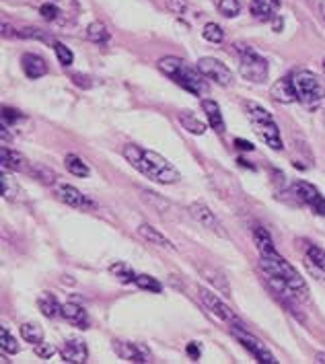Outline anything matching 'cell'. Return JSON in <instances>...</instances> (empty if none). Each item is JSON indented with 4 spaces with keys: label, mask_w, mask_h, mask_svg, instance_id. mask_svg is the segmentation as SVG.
<instances>
[{
    "label": "cell",
    "mask_w": 325,
    "mask_h": 364,
    "mask_svg": "<svg viewBox=\"0 0 325 364\" xmlns=\"http://www.w3.org/2000/svg\"><path fill=\"white\" fill-rule=\"evenodd\" d=\"M124 156L136 171H140L151 181L163 183V186H173V183H177L181 179L179 171L173 167L171 163L165 156L154 153V151H146V149H142L138 144H126L124 146Z\"/></svg>",
    "instance_id": "obj_1"
},
{
    "label": "cell",
    "mask_w": 325,
    "mask_h": 364,
    "mask_svg": "<svg viewBox=\"0 0 325 364\" xmlns=\"http://www.w3.org/2000/svg\"><path fill=\"white\" fill-rule=\"evenodd\" d=\"M156 66L163 75H167L175 85H179L181 89H186L191 95L200 97L208 93V85L204 80L206 77L198 70V66L193 68L186 60L177 56H165L159 60Z\"/></svg>",
    "instance_id": "obj_2"
},
{
    "label": "cell",
    "mask_w": 325,
    "mask_h": 364,
    "mask_svg": "<svg viewBox=\"0 0 325 364\" xmlns=\"http://www.w3.org/2000/svg\"><path fill=\"white\" fill-rule=\"evenodd\" d=\"M260 268L266 274L276 276L278 280H282L290 292L297 296V301H307L309 299V287H307L305 278L294 269V266H290V262H287L280 253H274L270 257H262Z\"/></svg>",
    "instance_id": "obj_3"
},
{
    "label": "cell",
    "mask_w": 325,
    "mask_h": 364,
    "mask_svg": "<svg viewBox=\"0 0 325 364\" xmlns=\"http://www.w3.org/2000/svg\"><path fill=\"white\" fill-rule=\"evenodd\" d=\"M247 112H249V122L255 130V134L260 136L262 142H266L272 151H282L284 144H282V136H280V130H278V124L274 122V115L270 114L266 107L249 101L247 103Z\"/></svg>",
    "instance_id": "obj_4"
},
{
    "label": "cell",
    "mask_w": 325,
    "mask_h": 364,
    "mask_svg": "<svg viewBox=\"0 0 325 364\" xmlns=\"http://www.w3.org/2000/svg\"><path fill=\"white\" fill-rule=\"evenodd\" d=\"M235 50L239 54V73H241V77L245 80L255 82V85L266 82L270 73L268 60L262 56L257 50H253L251 46H245V43H237Z\"/></svg>",
    "instance_id": "obj_5"
},
{
    "label": "cell",
    "mask_w": 325,
    "mask_h": 364,
    "mask_svg": "<svg viewBox=\"0 0 325 364\" xmlns=\"http://www.w3.org/2000/svg\"><path fill=\"white\" fill-rule=\"evenodd\" d=\"M299 101L305 105H315L325 99V80L311 70H297L290 75Z\"/></svg>",
    "instance_id": "obj_6"
},
{
    "label": "cell",
    "mask_w": 325,
    "mask_h": 364,
    "mask_svg": "<svg viewBox=\"0 0 325 364\" xmlns=\"http://www.w3.org/2000/svg\"><path fill=\"white\" fill-rule=\"evenodd\" d=\"M230 333L237 338V342L243 346L247 352H251V356L262 364H276L278 360L274 358V354L270 352L264 342H260L255 336H251L245 326H230Z\"/></svg>",
    "instance_id": "obj_7"
},
{
    "label": "cell",
    "mask_w": 325,
    "mask_h": 364,
    "mask_svg": "<svg viewBox=\"0 0 325 364\" xmlns=\"http://www.w3.org/2000/svg\"><path fill=\"white\" fill-rule=\"evenodd\" d=\"M198 299L202 301V305L206 307V311H211L212 317H216V319H220V321H225L229 326H243L239 321V317L230 311L229 305L225 301H220L218 294L211 292L208 288H198Z\"/></svg>",
    "instance_id": "obj_8"
},
{
    "label": "cell",
    "mask_w": 325,
    "mask_h": 364,
    "mask_svg": "<svg viewBox=\"0 0 325 364\" xmlns=\"http://www.w3.org/2000/svg\"><path fill=\"white\" fill-rule=\"evenodd\" d=\"M292 193L301 204L309 206L315 214L325 216V196H321V192L315 186L307 183V181H294L292 183Z\"/></svg>",
    "instance_id": "obj_9"
},
{
    "label": "cell",
    "mask_w": 325,
    "mask_h": 364,
    "mask_svg": "<svg viewBox=\"0 0 325 364\" xmlns=\"http://www.w3.org/2000/svg\"><path fill=\"white\" fill-rule=\"evenodd\" d=\"M196 66H198V70H200L204 77L214 80V82L220 85V87H229L230 82H233V73H230V68L227 64H223L220 60H216V58H200Z\"/></svg>",
    "instance_id": "obj_10"
},
{
    "label": "cell",
    "mask_w": 325,
    "mask_h": 364,
    "mask_svg": "<svg viewBox=\"0 0 325 364\" xmlns=\"http://www.w3.org/2000/svg\"><path fill=\"white\" fill-rule=\"evenodd\" d=\"M190 216L196 220V223H200L204 229L212 230V232H216V235H220V237H227V232L223 230V225H220V220L216 218V214L206 206V204H202V202H193L190 204Z\"/></svg>",
    "instance_id": "obj_11"
},
{
    "label": "cell",
    "mask_w": 325,
    "mask_h": 364,
    "mask_svg": "<svg viewBox=\"0 0 325 364\" xmlns=\"http://www.w3.org/2000/svg\"><path fill=\"white\" fill-rule=\"evenodd\" d=\"M56 196L60 202L68 204L70 208H82V210H87V208H93L95 206L85 193L80 192L78 188H75V186H70V183H56Z\"/></svg>",
    "instance_id": "obj_12"
},
{
    "label": "cell",
    "mask_w": 325,
    "mask_h": 364,
    "mask_svg": "<svg viewBox=\"0 0 325 364\" xmlns=\"http://www.w3.org/2000/svg\"><path fill=\"white\" fill-rule=\"evenodd\" d=\"M60 356H62L64 363L82 364L87 363V358H89V348H87L82 338L73 336V338H68V340L64 342L62 350H60Z\"/></svg>",
    "instance_id": "obj_13"
},
{
    "label": "cell",
    "mask_w": 325,
    "mask_h": 364,
    "mask_svg": "<svg viewBox=\"0 0 325 364\" xmlns=\"http://www.w3.org/2000/svg\"><path fill=\"white\" fill-rule=\"evenodd\" d=\"M115 354L128 363H151V354L144 346L134 344V342H114Z\"/></svg>",
    "instance_id": "obj_14"
},
{
    "label": "cell",
    "mask_w": 325,
    "mask_h": 364,
    "mask_svg": "<svg viewBox=\"0 0 325 364\" xmlns=\"http://www.w3.org/2000/svg\"><path fill=\"white\" fill-rule=\"evenodd\" d=\"M270 95L274 101L278 103H297L299 101V95H297V89H294V82H292V77H284L280 80H276L270 89Z\"/></svg>",
    "instance_id": "obj_15"
},
{
    "label": "cell",
    "mask_w": 325,
    "mask_h": 364,
    "mask_svg": "<svg viewBox=\"0 0 325 364\" xmlns=\"http://www.w3.org/2000/svg\"><path fill=\"white\" fill-rule=\"evenodd\" d=\"M305 266L317 280H325V251L319 245L307 247Z\"/></svg>",
    "instance_id": "obj_16"
},
{
    "label": "cell",
    "mask_w": 325,
    "mask_h": 364,
    "mask_svg": "<svg viewBox=\"0 0 325 364\" xmlns=\"http://www.w3.org/2000/svg\"><path fill=\"white\" fill-rule=\"evenodd\" d=\"M0 161H2V169L4 171H27V167H29L27 159L19 151H13L9 146H2Z\"/></svg>",
    "instance_id": "obj_17"
},
{
    "label": "cell",
    "mask_w": 325,
    "mask_h": 364,
    "mask_svg": "<svg viewBox=\"0 0 325 364\" xmlns=\"http://www.w3.org/2000/svg\"><path fill=\"white\" fill-rule=\"evenodd\" d=\"M21 66H23V73L27 78H41L48 73V64L46 60L38 54H25L21 58Z\"/></svg>",
    "instance_id": "obj_18"
},
{
    "label": "cell",
    "mask_w": 325,
    "mask_h": 364,
    "mask_svg": "<svg viewBox=\"0 0 325 364\" xmlns=\"http://www.w3.org/2000/svg\"><path fill=\"white\" fill-rule=\"evenodd\" d=\"M202 109H204V114L208 117V124H211L212 130H214L216 134H225V117L220 114L218 103L212 101V99H204V101H202Z\"/></svg>",
    "instance_id": "obj_19"
},
{
    "label": "cell",
    "mask_w": 325,
    "mask_h": 364,
    "mask_svg": "<svg viewBox=\"0 0 325 364\" xmlns=\"http://www.w3.org/2000/svg\"><path fill=\"white\" fill-rule=\"evenodd\" d=\"M138 235L142 237V239H146L151 245H156V247H161V250H169V251H175V245H173L171 241L163 235V232H159V230L151 227V225H140L138 227Z\"/></svg>",
    "instance_id": "obj_20"
},
{
    "label": "cell",
    "mask_w": 325,
    "mask_h": 364,
    "mask_svg": "<svg viewBox=\"0 0 325 364\" xmlns=\"http://www.w3.org/2000/svg\"><path fill=\"white\" fill-rule=\"evenodd\" d=\"M202 274H204V278L211 282L212 287L216 288V292H220V294H225V296H230L229 278H227L220 269L212 268V266H202Z\"/></svg>",
    "instance_id": "obj_21"
},
{
    "label": "cell",
    "mask_w": 325,
    "mask_h": 364,
    "mask_svg": "<svg viewBox=\"0 0 325 364\" xmlns=\"http://www.w3.org/2000/svg\"><path fill=\"white\" fill-rule=\"evenodd\" d=\"M253 243H255V247H257L262 257H270V255L278 253L276 247H274L272 235H270L264 227H255V229H253Z\"/></svg>",
    "instance_id": "obj_22"
},
{
    "label": "cell",
    "mask_w": 325,
    "mask_h": 364,
    "mask_svg": "<svg viewBox=\"0 0 325 364\" xmlns=\"http://www.w3.org/2000/svg\"><path fill=\"white\" fill-rule=\"evenodd\" d=\"M62 317H64L68 323H75V326H89V315H87V311L80 307V305H77V303H66V305H62Z\"/></svg>",
    "instance_id": "obj_23"
},
{
    "label": "cell",
    "mask_w": 325,
    "mask_h": 364,
    "mask_svg": "<svg viewBox=\"0 0 325 364\" xmlns=\"http://www.w3.org/2000/svg\"><path fill=\"white\" fill-rule=\"evenodd\" d=\"M39 311L43 313V317L54 319V317H62V305L58 303V299L50 292H41L38 299Z\"/></svg>",
    "instance_id": "obj_24"
},
{
    "label": "cell",
    "mask_w": 325,
    "mask_h": 364,
    "mask_svg": "<svg viewBox=\"0 0 325 364\" xmlns=\"http://www.w3.org/2000/svg\"><path fill=\"white\" fill-rule=\"evenodd\" d=\"M179 122H181V126H183L188 132H191V134L202 136L206 132V124H204L198 115L193 114V112H190V109H183V112L179 114Z\"/></svg>",
    "instance_id": "obj_25"
},
{
    "label": "cell",
    "mask_w": 325,
    "mask_h": 364,
    "mask_svg": "<svg viewBox=\"0 0 325 364\" xmlns=\"http://www.w3.org/2000/svg\"><path fill=\"white\" fill-rule=\"evenodd\" d=\"M64 165H66L68 173H73V175H77V177H89V173H91L89 165H87L78 154H66Z\"/></svg>",
    "instance_id": "obj_26"
},
{
    "label": "cell",
    "mask_w": 325,
    "mask_h": 364,
    "mask_svg": "<svg viewBox=\"0 0 325 364\" xmlns=\"http://www.w3.org/2000/svg\"><path fill=\"white\" fill-rule=\"evenodd\" d=\"M110 274H112L114 278H117L122 284H134L136 274L134 269L130 268L128 264H122V262L112 264V266H110Z\"/></svg>",
    "instance_id": "obj_27"
},
{
    "label": "cell",
    "mask_w": 325,
    "mask_h": 364,
    "mask_svg": "<svg viewBox=\"0 0 325 364\" xmlns=\"http://www.w3.org/2000/svg\"><path fill=\"white\" fill-rule=\"evenodd\" d=\"M249 9H251V15L257 21L274 19V13H272V6H270L268 0H251Z\"/></svg>",
    "instance_id": "obj_28"
},
{
    "label": "cell",
    "mask_w": 325,
    "mask_h": 364,
    "mask_svg": "<svg viewBox=\"0 0 325 364\" xmlns=\"http://www.w3.org/2000/svg\"><path fill=\"white\" fill-rule=\"evenodd\" d=\"M0 186H2V196L6 198V200H11V202H15L17 198H19V183L9 175V173H2V177H0Z\"/></svg>",
    "instance_id": "obj_29"
},
{
    "label": "cell",
    "mask_w": 325,
    "mask_h": 364,
    "mask_svg": "<svg viewBox=\"0 0 325 364\" xmlns=\"http://www.w3.org/2000/svg\"><path fill=\"white\" fill-rule=\"evenodd\" d=\"M21 338L29 344H39L43 342V329L38 323H23L21 326Z\"/></svg>",
    "instance_id": "obj_30"
},
{
    "label": "cell",
    "mask_w": 325,
    "mask_h": 364,
    "mask_svg": "<svg viewBox=\"0 0 325 364\" xmlns=\"http://www.w3.org/2000/svg\"><path fill=\"white\" fill-rule=\"evenodd\" d=\"M87 39H91L93 43H105L110 39V31L103 23L95 21L87 27Z\"/></svg>",
    "instance_id": "obj_31"
},
{
    "label": "cell",
    "mask_w": 325,
    "mask_h": 364,
    "mask_svg": "<svg viewBox=\"0 0 325 364\" xmlns=\"http://www.w3.org/2000/svg\"><path fill=\"white\" fill-rule=\"evenodd\" d=\"M0 346H2V350H4L6 354H19L21 350L17 338H13V333H11L6 327L0 329Z\"/></svg>",
    "instance_id": "obj_32"
},
{
    "label": "cell",
    "mask_w": 325,
    "mask_h": 364,
    "mask_svg": "<svg viewBox=\"0 0 325 364\" xmlns=\"http://www.w3.org/2000/svg\"><path fill=\"white\" fill-rule=\"evenodd\" d=\"M134 284L138 288H142V290H151V292H161L163 290L161 282L153 276H149V274H136Z\"/></svg>",
    "instance_id": "obj_33"
},
{
    "label": "cell",
    "mask_w": 325,
    "mask_h": 364,
    "mask_svg": "<svg viewBox=\"0 0 325 364\" xmlns=\"http://www.w3.org/2000/svg\"><path fill=\"white\" fill-rule=\"evenodd\" d=\"M202 36H204L206 41H211V43H223V39H225V31H223V27H220V25H216V23H206V25H204Z\"/></svg>",
    "instance_id": "obj_34"
},
{
    "label": "cell",
    "mask_w": 325,
    "mask_h": 364,
    "mask_svg": "<svg viewBox=\"0 0 325 364\" xmlns=\"http://www.w3.org/2000/svg\"><path fill=\"white\" fill-rule=\"evenodd\" d=\"M218 13L225 17H237L241 13L239 0H218Z\"/></svg>",
    "instance_id": "obj_35"
},
{
    "label": "cell",
    "mask_w": 325,
    "mask_h": 364,
    "mask_svg": "<svg viewBox=\"0 0 325 364\" xmlns=\"http://www.w3.org/2000/svg\"><path fill=\"white\" fill-rule=\"evenodd\" d=\"M54 50H56L58 62H60L62 66H70V64L75 62V54H73V50H70V48H66L64 43L56 41V43H54Z\"/></svg>",
    "instance_id": "obj_36"
},
{
    "label": "cell",
    "mask_w": 325,
    "mask_h": 364,
    "mask_svg": "<svg viewBox=\"0 0 325 364\" xmlns=\"http://www.w3.org/2000/svg\"><path fill=\"white\" fill-rule=\"evenodd\" d=\"M19 119H23V114H21L19 109L2 107V124H4V126H13V124H17Z\"/></svg>",
    "instance_id": "obj_37"
},
{
    "label": "cell",
    "mask_w": 325,
    "mask_h": 364,
    "mask_svg": "<svg viewBox=\"0 0 325 364\" xmlns=\"http://www.w3.org/2000/svg\"><path fill=\"white\" fill-rule=\"evenodd\" d=\"M39 15L46 21H56L58 15H60V9H58L56 4H52V2H46V4L39 6Z\"/></svg>",
    "instance_id": "obj_38"
},
{
    "label": "cell",
    "mask_w": 325,
    "mask_h": 364,
    "mask_svg": "<svg viewBox=\"0 0 325 364\" xmlns=\"http://www.w3.org/2000/svg\"><path fill=\"white\" fill-rule=\"evenodd\" d=\"M19 38H27V39H41V41H52V39L46 36V31L41 29H33V27H27V29H21Z\"/></svg>",
    "instance_id": "obj_39"
},
{
    "label": "cell",
    "mask_w": 325,
    "mask_h": 364,
    "mask_svg": "<svg viewBox=\"0 0 325 364\" xmlns=\"http://www.w3.org/2000/svg\"><path fill=\"white\" fill-rule=\"evenodd\" d=\"M33 350H36V356L39 358H52L54 354H56V348L52 344H43V342H39V344L33 346Z\"/></svg>",
    "instance_id": "obj_40"
},
{
    "label": "cell",
    "mask_w": 325,
    "mask_h": 364,
    "mask_svg": "<svg viewBox=\"0 0 325 364\" xmlns=\"http://www.w3.org/2000/svg\"><path fill=\"white\" fill-rule=\"evenodd\" d=\"M167 9L175 15H183L186 9H188V2L186 0H167Z\"/></svg>",
    "instance_id": "obj_41"
},
{
    "label": "cell",
    "mask_w": 325,
    "mask_h": 364,
    "mask_svg": "<svg viewBox=\"0 0 325 364\" xmlns=\"http://www.w3.org/2000/svg\"><path fill=\"white\" fill-rule=\"evenodd\" d=\"M0 31H2V36H4V38H19V31H15L9 23H2Z\"/></svg>",
    "instance_id": "obj_42"
},
{
    "label": "cell",
    "mask_w": 325,
    "mask_h": 364,
    "mask_svg": "<svg viewBox=\"0 0 325 364\" xmlns=\"http://www.w3.org/2000/svg\"><path fill=\"white\" fill-rule=\"evenodd\" d=\"M73 80H75V85L82 87V89H89V87H91V78L89 77H82V75H73Z\"/></svg>",
    "instance_id": "obj_43"
},
{
    "label": "cell",
    "mask_w": 325,
    "mask_h": 364,
    "mask_svg": "<svg viewBox=\"0 0 325 364\" xmlns=\"http://www.w3.org/2000/svg\"><path fill=\"white\" fill-rule=\"evenodd\" d=\"M188 354H190L191 360H198V358H200V354H202V350H200V344L191 342V344L188 346Z\"/></svg>",
    "instance_id": "obj_44"
},
{
    "label": "cell",
    "mask_w": 325,
    "mask_h": 364,
    "mask_svg": "<svg viewBox=\"0 0 325 364\" xmlns=\"http://www.w3.org/2000/svg\"><path fill=\"white\" fill-rule=\"evenodd\" d=\"M235 144H237L241 151H249V153L253 151V144H251V142H247V140H243V138H237V140H235Z\"/></svg>",
    "instance_id": "obj_45"
},
{
    "label": "cell",
    "mask_w": 325,
    "mask_h": 364,
    "mask_svg": "<svg viewBox=\"0 0 325 364\" xmlns=\"http://www.w3.org/2000/svg\"><path fill=\"white\" fill-rule=\"evenodd\" d=\"M0 138L4 140V144H9V142H11V134H9V126H4V128L0 130Z\"/></svg>",
    "instance_id": "obj_46"
},
{
    "label": "cell",
    "mask_w": 325,
    "mask_h": 364,
    "mask_svg": "<svg viewBox=\"0 0 325 364\" xmlns=\"http://www.w3.org/2000/svg\"><path fill=\"white\" fill-rule=\"evenodd\" d=\"M315 363L325 364V352H317V354H315Z\"/></svg>",
    "instance_id": "obj_47"
},
{
    "label": "cell",
    "mask_w": 325,
    "mask_h": 364,
    "mask_svg": "<svg viewBox=\"0 0 325 364\" xmlns=\"http://www.w3.org/2000/svg\"><path fill=\"white\" fill-rule=\"evenodd\" d=\"M321 15H324V19H325V0L321 2Z\"/></svg>",
    "instance_id": "obj_48"
},
{
    "label": "cell",
    "mask_w": 325,
    "mask_h": 364,
    "mask_svg": "<svg viewBox=\"0 0 325 364\" xmlns=\"http://www.w3.org/2000/svg\"><path fill=\"white\" fill-rule=\"evenodd\" d=\"M321 66H324V73H325V58H324V64H321Z\"/></svg>",
    "instance_id": "obj_49"
}]
</instances>
